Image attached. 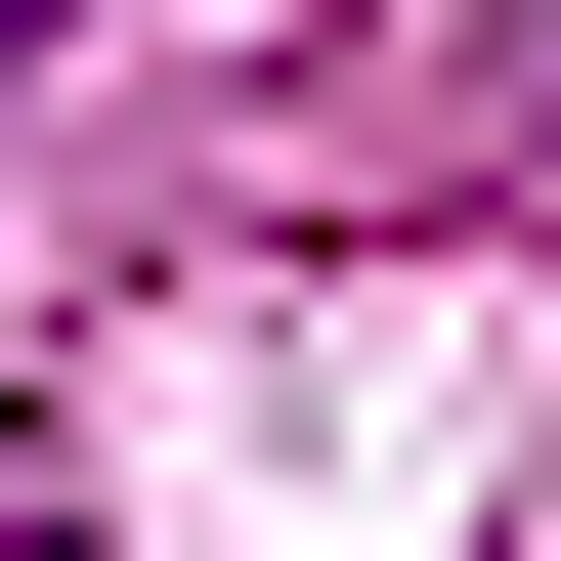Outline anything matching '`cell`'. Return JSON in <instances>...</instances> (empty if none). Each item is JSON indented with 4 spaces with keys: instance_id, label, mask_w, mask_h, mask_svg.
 Returning a JSON list of instances; mask_svg holds the SVG:
<instances>
[{
    "instance_id": "obj_1",
    "label": "cell",
    "mask_w": 561,
    "mask_h": 561,
    "mask_svg": "<svg viewBox=\"0 0 561 561\" xmlns=\"http://www.w3.org/2000/svg\"><path fill=\"white\" fill-rule=\"evenodd\" d=\"M0 44H87V0H0Z\"/></svg>"
}]
</instances>
